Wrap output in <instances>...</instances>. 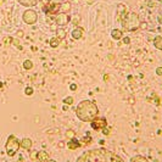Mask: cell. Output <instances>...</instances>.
<instances>
[{"mask_svg":"<svg viewBox=\"0 0 162 162\" xmlns=\"http://www.w3.org/2000/svg\"><path fill=\"white\" fill-rule=\"evenodd\" d=\"M76 162H124L119 156L105 149H94L83 152Z\"/></svg>","mask_w":162,"mask_h":162,"instance_id":"obj_1","label":"cell"},{"mask_svg":"<svg viewBox=\"0 0 162 162\" xmlns=\"http://www.w3.org/2000/svg\"><path fill=\"white\" fill-rule=\"evenodd\" d=\"M99 113V109L95 102L90 100H84L78 104L76 115L82 122H92Z\"/></svg>","mask_w":162,"mask_h":162,"instance_id":"obj_2","label":"cell"},{"mask_svg":"<svg viewBox=\"0 0 162 162\" xmlns=\"http://www.w3.org/2000/svg\"><path fill=\"white\" fill-rule=\"evenodd\" d=\"M140 26H141V23H140V20H139V16L135 12H128L122 20V27L127 32L137 31Z\"/></svg>","mask_w":162,"mask_h":162,"instance_id":"obj_3","label":"cell"},{"mask_svg":"<svg viewBox=\"0 0 162 162\" xmlns=\"http://www.w3.org/2000/svg\"><path fill=\"white\" fill-rule=\"evenodd\" d=\"M21 148L20 145V141L17 139V137H15L13 134H11L5 144V149H6V154L7 156H15V154L19 151V149Z\"/></svg>","mask_w":162,"mask_h":162,"instance_id":"obj_4","label":"cell"},{"mask_svg":"<svg viewBox=\"0 0 162 162\" xmlns=\"http://www.w3.org/2000/svg\"><path fill=\"white\" fill-rule=\"evenodd\" d=\"M23 21H25V23H27V25H34L35 22H37V20H38V13L35 12L34 10H26L25 12H23Z\"/></svg>","mask_w":162,"mask_h":162,"instance_id":"obj_5","label":"cell"},{"mask_svg":"<svg viewBox=\"0 0 162 162\" xmlns=\"http://www.w3.org/2000/svg\"><path fill=\"white\" fill-rule=\"evenodd\" d=\"M107 125V122L104 117H95L93 121H92V128L95 129V131H100V129H104Z\"/></svg>","mask_w":162,"mask_h":162,"instance_id":"obj_6","label":"cell"},{"mask_svg":"<svg viewBox=\"0 0 162 162\" xmlns=\"http://www.w3.org/2000/svg\"><path fill=\"white\" fill-rule=\"evenodd\" d=\"M55 22H56V25H59V26H65V25H67V23L69 22V17H68L65 12H60V13H57L56 17H55Z\"/></svg>","mask_w":162,"mask_h":162,"instance_id":"obj_7","label":"cell"},{"mask_svg":"<svg viewBox=\"0 0 162 162\" xmlns=\"http://www.w3.org/2000/svg\"><path fill=\"white\" fill-rule=\"evenodd\" d=\"M20 145L21 148H23L25 150H31L32 148V140L29 138H23L21 141H20Z\"/></svg>","mask_w":162,"mask_h":162,"instance_id":"obj_8","label":"cell"},{"mask_svg":"<svg viewBox=\"0 0 162 162\" xmlns=\"http://www.w3.org/2000/svg\"><path fill=\"white\" fill-rule=\"evenodd\" d=\"M17 1L23 6H34V5H37L40 0H17Z\"/></svg>","mask_w":162,"mask_h":162,"instance_id":"obj_9","label":"cell"},{"mask_svg":"<svg viewBox=\"0 0 162 162\" xmlns=\"http://www.w3.org/2000/svg\"><path fill=\"white\" fill-rule=\"evenodd\" d=\"M49 160V154L45 151H39L37 152V161L38 162H45Z\"/></svg>","mask_w":162,"mask_h":162,"instance_id":"obj_10","label":"cell"},{"mask_svg":"<svg viewBox=\"0 0 162 162\" xmlns=\"http://www.w3.org/2000/svg\"><path fill=\"white\" fill-rule=\"evenodd\" d=\"M72 37H73L75 39H81L83 37V28H81V27L75 28L73 31H72Z\"/></svg>","mask_w":162,"mask_h":162,"instance_id":"obj_11","label":"cell"},{"mask_svg":"<svg viewBox=\"0 0 162 162\" xmlns=\"http://www.w3.org/2000/svg\"><path fill=\"white\" fill-rule=\"evenodd\" d=\"M67 146L71 149V150H75V149H78L79 146H81V144H79V141L77 140V139H71L69 141H68V144H67Z\"/></svg>","mask_w":162,"mask_h":162,"instance_id":"obj_12","label":"cell"},{"mask_svg":"<svg viewBox=\"0 0 162 162\" xmlns=\"http://www.w3.org/2000/svg\"><path fill=\"white\" fill-rule=\"evenodd\" d=\"M111 35H112L113 39L119 40V39H122V37H123V32H122L121 29H113L112 33H111Z\"/></svg>","mask_w":162,"mask_h":162,"instance_id":"obj_13","label":"cell"},{"mask_svg":"<svg viewBox=\"0 0 162 162\" xmlns=\"http://www.w3.org/2000/svg\"><path fill=\"white\" fill-rule=\"evenodd\" d=\"M154 45H155L156 49L162 50V37H161V35H158V37H156L154 39Z\"/></svg>","mask_w":162,"mask_h":162,"instance_id":"obj_14","label":"cell"},{"mask_svg":"<svg viewBox=\"0 0 162 162\" xmlns=\"http://www.w3.org/2000/svg\"><path fill=\"white\" fill-rule=\"evenodd\" d=\"M60 38L59 37H54V38H51L50 39V46L51 48H56V46H59V44H60Z\"/></svg>","mask_w":162,"mask_h":162,"instance_id":"obj_15","label":"cell"},{"mask_svg":"<svg viewBox=\"0 0 162 162\" xmlns=\"http://www.w3.org/2000/svg\"><path fill=\"white\" fill-rule=\"evenodd\" d=\"M131 162H149L146 157H144V156H134Z\"/></svg>","mask_w":162,"mask_h":162,"instance_id":"obj_16","label":"cell"},{"mask_svg":"<svg viewBox=\"0 0 162 162\" xmlns=\"http://www.w3.org/2000/svg\"><path fill=\"white\" fill-rule=\"evenodd\" d=\"M23 67H25V69H32L33 68V62L31 60H26L23 62Z\"/></svg>","mask_w":162,"mask_h":162,"instance_id":"obj_17","label":"cell"},{"mask_svg":"<svg viewBox=\"0 0 162 162\" xmlns=\"http://www.w3.org/2000/svg\"><path fill=\"white\" fill-rule=\"evenodd\" d=\"M63 104H66V105H71V104H73V98H72V96H67V98H65V99H63Z\"/></svg>","mask_w":162,"mask_h":162,"instance_id":"obj_18","label":"cell"},{"mask_svg":"<svg viewBox=\"0 0 162 162\" xmlns=\"http://www.w3.org/2000/svg\"><path fill=\"white\" fill-rule=\"evenodd\" d=\"M69 9H71V4H69V3H65V4L60 7V10H62V11H69Z\"/></svg>","mask_w":162,"mask_h":162,"instance_id":"obj_19","label":"cell"},{"mask_svg":"<svg viewBox=\"0 0 162 162\" xmlns=\"http://www.w3.org/2000/svg\"><path fill=\"white\" fill-rule=\"evenodd\" d=\"M72 21H73V23H75V25L79 23V21H81V16H79V15H76V16L73 17V20H72Z\"/></svg>","mask_w":162,"mask_h":162,"instance_id":"obj_20","label":"cell"},{"mask_svg":"<svg viewBox=\"0 0 162 162\" xmlns=\"http://www.w3.org/2000/svg\"><path fill=\"white\" fill-rule=\"evenodd\" d=\"M25 93H26V95H32V94H33V89H32L31 87H28V88H26Z\"/></svg>","mask_w":162,"mask_h":162,"instance_id":"obj_21","label":"cell"},{"mask_svg":"<svg viewBox=\"0 0 162 162\" xmlns=\"http://www.w3.org/2000/svg\"><path fill=\"white\" fill-rule=\"evenodd\" d=\"M101 131H102V133H104L105 135H109V134H110V127H107V125H106L104 129H101Z\"/></svg>","mask_w":162,"mask_h":162,"instance_id":"obj_22","label":"cell"},{"mask_svg":"<svg viewBox=\"0 0 162 162\" xmlns=\"http://www.w3.org/2000/svg\"><path fill=\"white\" fill-rule=\"evenodd\" d=\"M63 37H66V32L62 31V29H59V38L61 39V38H63Z\"/></svg>","mask_w":162,"mask_h":162,"instance_id":"obj_23","label":"cell"},{"mask_svg":"<svg viewBox=\"0 0 162 162\" xmlns=\"http://www.w3.org/2000/svg\"><path fill=\"white\" fill-rule=\"evenodd\" d=\"M66 135H67L68 138H73V137H75V133L72 132V131H67V132H66Z\"/></svg>","mask_w":162,"mask_h":162,"instance_id":"obj_24","label":"cell"},{"mask_svg":"<svg viewBox=\"0 0 162 162\" xmlns=\"http://www.w3.org/2000/svg\"><path fill=\"white\" fill-rule=\"evenodd\" d=\"M156 73H157V76H162V67L156 68Z\"/></svg>","mask_w":162,"mask_h":162,"instance_id":"obj_25","label":"cell"},{"mask_svg":"<svg viewBox=\"0 0 162 162\" xmlns=\"http://www.w3.org/2000/svg\"><path fill=\"white\" fill-rule=\"evenodd\" d=\"M123 43H125V44H129V43H131V38H128V37L123 38Z\"/></svg>","mask_w":162,"mask_h":162,"instance_id":"obj_26","label":"cell"},{"mask_svg":"<svg viewBox=\"0 0 162 162\" xmlns=\"http://www.w3.org/2000/svg\"><path fill=\"white\" fill-rule=\"evenodd\" d=\"M71 90H77V84H71Z\"/></svg>","mask_w":162,"mask_h":162,"instance_id":"obj_27","label":"cell"},{"mask_svg":"<svg viewBox=\"0 0 162 162\" xmlns=\"http://www.w3.org/2000/svg\"><path fill=\"white\" fill-rule=\"evenodd\" d=\"M31 157H32V160H37V152H32Z\"/></svg>","mask_w":162,"mask_h":162,"instance_id":"obj_28","label":"cell"},{"mask_svg":"<svg viewBox=\"0 0 162 162\" xmlns=\"http://www.w3.org/2000/svg\"><path fill=\"white\" fill-rule=\"evenodd\" d=\"M10 42H12V38H11V37H7V38H5V44H9Z\"/></svg>","mask_w":162,"mask_h":162,"instance_id":"obj_29","label":"cell"},{"mask_svg":"<svg viewBox=\"0 0 162 162\" xmlns=\"http://www.w3.org/2000/svg\"><path fill=\"white\" fill-rule=\"evenodd\" d=\"M17 37H20V38L23 37V32H22V31H19V32H17Z\"/></svg>","mask_w":162,"mask_h":162,"instance_id":"obj_30","label":"cell"},{"mask_svg":"<svg viewBox=\"0 0 162 162\" xmlns=\"http://www.w3.org/2000/svg\"><path fill=\"white\" fill-rule=\"evenodd\" d=\"M45 162H56L55 160H48V161H45Z\"/></svg>","mask_w":162,"mask_h":162,"instance_id":"obj_31","label":"cell"},{"mask_svg":"<svg viewBox=\"0 0 162 162\" xmlns=\"http://www.w3.org/2000/svg\"><path fill=\"white\" fill-rule=\"evenodd\" d=\"M88 4H93V0H87Z\"/></svg>","mask_w":162,"mask_h":162,"instance_id":"obj_32","label":"cell"},{"mask_svg":"<svg viewBox=\"0 0 162 162\" xmlns=\"http://www.w3.org/2000/svg\"><path fill=\"white\" fill-rule=\"evenodd\" d=\"M158 21H160V22L162 23V17H160V20H158Z\"/></svg>","mask_w":162,"mask_h":162,"instance_id":"obj_33","label":"cell"}]
</instances>
